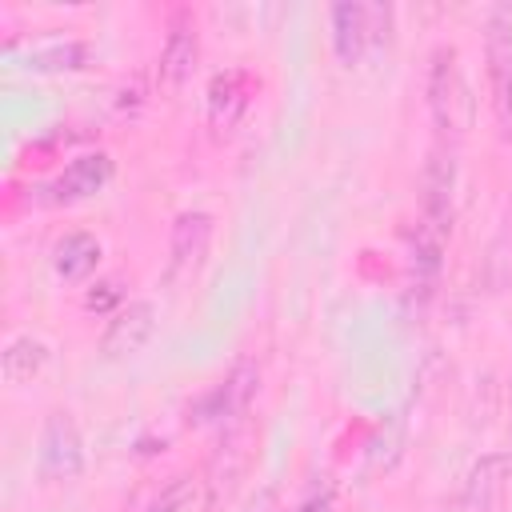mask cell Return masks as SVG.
Segmentation results:
<instances>
[{"instance_id":"4fadbf2b","label":"cell","mask_w":512,"mask_h":512,"mask_svg":"<svg viewBox=\"0 0 512 512\" xmlns=\"http://www.w3.org/2000/svg\"><path fill=\"white\" fill-rule=\"evenodd\" d=\"M84 60H88V44L72 36H40L20 52V68L32 72H72L84 68Z\"/></svg>"},{"instance_id":"e0dca14e","label":"cell","mask_w":512,"mask_h":512,"mask_svg":"<svg viewBox=\"0 0 512 512\" xmlns=\"http://www.w3.org/2000/svg\"><path fill=\"white\" fill-rule=\"evenodd\" d=\"M292 512H336V492H332V484H312V488L296 500Z\"/></svg>"},{"instance_id":"52a82bcc","label":"cell","mask_w":512,"mask_h":512,"mask_svg":"<svg viewBox=\"0 0 512 512\" xmlns=\"http://www.w3.org/2000/svg\"><path fill=\"white\" fill-rule=\"evenodd\" d=\"M152 332H156V304L152 300H128L124 308L112 312L100 348L108 360H124V356L140 352L152 340Z\"/></svg>"},{"instance_id":"8992f818","label":"cell","mask_w":512,"mask_h":512,"mask_svg":"<svg viewBox=\"0 0 512 512\" xmlns=\"http://www.w3.org/2000/svg\"><path fill=\"white\" fill-rule=\"evenodd\" d=\"M452 192H456V148L436 144L424 168V200H420V224L448 236L452 228Z\"/></svg>"},{"instance_id":"ac0fdd59","label":"cell","mask_w":512,"mask_h":512,"mask_svg":"<svg viewBox=\"0 0 512 512\" xmlns=\"http://www.w3.org/2000/svg\"><path fill=\"white\" fill-rule=\"evenodd\" d=\"M116 300H120V280H104V284H96V288L88 292L84 308H88V312H108Z\"/></svg>"},{"instance_id":"277c9868","label":"cell","mask_w":512,"mask_h":512,"mask_svg":"<svg viewBox=\"0 0 512 512\" xmlns=\"http://www.w3.org/2000/svg\"><path fill=\"white\" fill-rule=\"evenodd\" d=\"M84 472V440L68 412H52L40 432V476L48 484H72Z\"/></svg>"},{"instance_id":"30bf717a","label":"cell","mask_w":512,"mask_h":512,"mask_svg":"<svg viewBox=\"0 0 512 512\" xmlns=\"http://www.w3.org/2000/svg\"><path fill=\"white\" fill-rule=\"evenodd\" d=\"M196 60H200V32H196V24H192L188 16H180V20H172L168 40H164V48H160V68H156L160 88L180 92V88L192 80Z\"/></svg>"},{"instance_id":"d6986e66","label":"cell","mask_w":512,"mask_h":512,"mask_svg":"<svg viewBox=\"0 0 512 512\" xmlns=\"http://www.w3.org/2000/svg\"><path fill=\"white\" fill-rule=\"evenodd\" d=\"M244 512H280V504H276V492H272V488L256 492V496L244 504Z\"/></svg>"},{"instance_id":"8fae6325","label":"cell","mask_w":512,"mask_h":512,"mask_svg":"<svg viewBox=\"0 0 512 512\" xmlns=\"http://www.w3.org/2000/svg\"><path fill=\"white\" fill-rule=\"evenodd\" d=\"M256 384H260V368L252 360H240L204 400H200V420H232L240 416L252 396H256Z\"/></svg>"},{"instance_id":"6da1fadb","label":"cell","mask_w":512,"mask_h":512,"mask_svg":"<svg viewBox=\"0 0 512 512\" xmlns=\"http://www.w3.org/2000/svg\"><path fill=\"white\" fill-rule=\"evenodd\" d=\"M428 112H432V128L440 144L448 148H456L464 132L472 128V92L460 72V56L448 44H440L428 64Z\"/></svg>"},{"instance_id":"ba28073f","label":"cell","mask_w":512,"mask_h":512,"mask_svg":"<svg viewBox=\"0 0 512 512\" xmlns=\"http://www.w3.org/2000/svg\"><path fill=\"white\" fill-rule=\"evenodd\" d=\"M248 104H252L248 72L228 68V72L212 76V84H208V128H212V136H232L236 124L244 120Z\"/></svg>"},{"instance_id":"7a4b0ae2","label":"cell","mask_w":512,"mask_h":512,"mask_svg":"<svg viewBox=\"0 0 512 512\" xmlns=\"http://www.w3.org/2000/svg\"><path fill=\"white\" fill-rule=\"evenodd\" d=\"M388 28H392V8L388 4H356V0L332 4V48L348 68L360 64L364 52L384 44Z\"/></svg>"},{"instance_id":"5b68a950","label":"cell","mask_w":512,"mask_h":512,"mask_svg":"<svg viewBox=\"0 0 512 512\" xmlns=\"http://www.w3.org/2000/svg\"><path fill=\"white\" fill-rule=\"evenodd\" d=\"M208 248H212V216L200 208L180 212L172 224V236H168V280L172 284L192 280L204 268Z\"/></svg>"},{"instance_id":"9a60e30c","label":"cell","mask_w":512,"mask_h":512,"mask_svg":"<svg viewBox=\"0 0 512 512\" xmlns=\"http://www.w3.org/2000/svg\"><path fill=\"white\" fill-rule=\"evenodd\" d=\"M44 364H48V344L36 340V336H16V340L4 348V376H8L12 384L32 380Z\"/></svg>"},{"instance_id":"3957f363","label":"cell","mask_w":512,"mask_h":512,"mask_svg":"<svg viewBox=\"0 0 512 512\" xmlns=\"http://www.w3.org/2000/svg\"><path fill=\"white\" fill-rule=\"evenodd\" d=\"M484 56H488V88H492V112L500 136H512V8H496L488 16Z\"/></svg>"},{"instance_id":"9c48e42d","label":"cell","mask_w":512,"mask_h":512,"mask_svg":"<svg viewBox=\"0 0 512 512\" xmlns=\"http://www.w3.org/2000/svg\"><path fill=\"white\" fill-rule=\"evenodd\" d=\"M108 180H112V156L108 152H84L48 184V200L52 204H80V200L104 192Z\"/></svg>"},{"instance_id":"7c38bea8","label":"cell","mask_w":512,"mask_h":512,"mask_svg":"<svg viewBox=\"0 0 512 512\" xmlns=\"http://www.w3.org/2000/svg\"><path fill=\"white\" fill-rule=\"evenodd\" d=\"M504 480H508V460L500 456H484L472 464L460 496L444 508V512H496L500 496H504Z\"/></svg>"},{"instance_id":"5bb4252c","label":"cell","mask_w":512,"mask_h":512,"mask_svg":"<svg viewBox=\"0 0 512 512\" xmlns=\"http://www.w3.org/2000/svg\"><path fill=\"white\" fill-rule=\"evenodd\" d=\"M100 256H104V248H100V240L88 236V232H64V236L52 244V268H56V276L68 280V284L88 280V276L96 272Z\"/></svg>"},{"instance_id":"2e32d148","label":"cell","mask_w":512,"mask_h":512,"mask_svg":"<svg viewBox=\"0 0 512 512\" xmlns=\"http://www.w3.org/2000/svg\"><path fill=\"white\" fill-rule=\"evenodd\" d=\"M196 508V480L192 476H176L156 500L148 512H192Z\"/></svg>"}]
</instances>
